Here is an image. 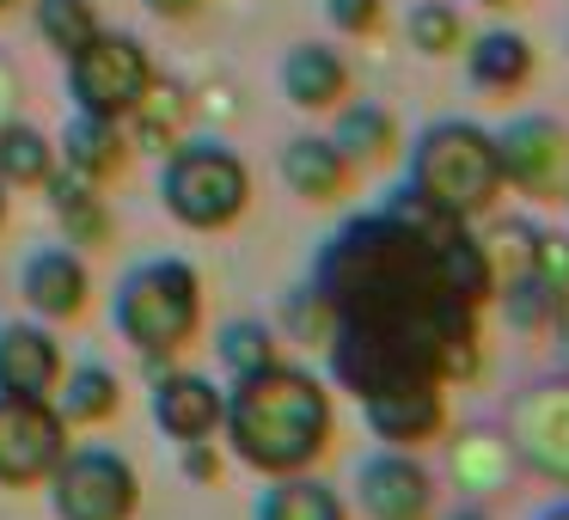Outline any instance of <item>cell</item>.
<instances>
[{
    "label": "cell",
    "mask_w": 569,
    "mask_h": 520,
    "mask_svg": "<svg viewBox=\"0 0 569 520\" xmlns=\"http://www.w3.org/2000/svg\"><path fill=\"white\" fill-rule=\"evenodd\" d=\"M466 74L483 92H520L532 80V43L520 31H483L466 50Z\"/></svg>",
    "instance_id": "44dd1931"
},
{
    "label": "cell",
    "mask_w": 569,
    "mask_h": 520,
    "mask_svg": "<svg viewBox=\"0 0 569 520\" xmlns=\"http://www.w3.org/2000/svg\"><path fill=\"white\" fill-rule=\"evenodd\" d=\"M361 417H368L373 441L417 453L422 441H435L447 429V392H380V398H361Z\"/></svg>",
    "instance_id": "9a60e30c"
},
{
    "label": "cell",
    "mask_w": 569,
    "mask_h": 520,
    "mask_svg": "<svg viewBox=\"0 0 569 520\" xmlns=\"http://www.w3.org/2000/svg\"><path fill=\"white\" fill-rule=\"evenodd\" d=\"M441 520H490V514H483V508H471V502H466V508H447Z\"/></svg>",
    "instance_id": "836d02e7"
},
{
    "label": "cell",
    "mask_w": 569,
    "mask_h": 520,
    "mask_svg": "<svg viewBox=\"0 0 569 520\" xmlns=\"http://www.w3.org/2000/svg\"><path fill=\"white\" fill-rule=\"evenodd\" d=\"M221 361H227V373H258V368H270V361H276L270 324H258V319L221 324Z\"/></svg>",
    "instance_id": "83f0119b"
},
{
    "label": "cell",
    "mask_w": 569,
    "mask_h": 520,
    "mask_svg": "<svg viewBox=\"0 0 569 520\" xmlns=\"http://www.w3.org/2000/svg\"><path fill=\"white\" fill-rule=\"evenodd\" d=\"M56 172V148L31 123H0V184H43Z\"/></svg>",
    "instance_id": "cb8c5ba5"
},
{
    "label": "cell",
    "mask_w": 569,
    "mask_h": 520,
    "mask_svg": "<svg viewBox=\"0 0 569 520\" xmlns=\"http://www.w3.org/2000/svg\"><path fill=\"white\" fill-rule=\"evenodd\" d=\"M478 7H515V0H478Z\"/></svg>",
    "instance_id": "d590c367"
},
{
    "label": "cell",
    "mask_w": 569,
    "mask_h": 520,
    "mask_svg": "<svg viewBox=\"0 0 569 520\" xmlns=\"http://www.w3.org/2000/svg\"><path fill=\"white\" fill-rule=\"evenodd\" d=\"M50 404H56V417H62L68 429H99V422L117 417V404H123V386H117L111 368H99V361H80V368H68L62 380H56Z\"/></svg>",
    "instance_id": "ac0fdd59"
},
{
    "label": "cell",
    "mask_w": 569,
    "mask_h": 520,
    "mask_svg": "<svg viewBox=\"0 0 569 520\" xmlns=\"http://www.w3.org/2000/svg\"><path fill=\"white\" fill-rule=\"evenodd\" d=\"M410 50L422 56H453L459 43H466V26H459V13L447 7V0H422V7H410Z\"/></svg>",
    "instance_id": "4316f807"
},
{
    "label": "cell",
    "mask_w": 569,
    "mask_h": 520,
    "mask_svg": "<svg viewBox=\"0 0 569 520\" xmlns=\"http://www.w3.org/2000/svg\"><path fill=\"white\" fill-rule=\"evenodd\" d=\"M111 324L136 356L166 361L197 337L202 324V276L184 258H148L117 282Z\"/></svg>",
    "instance_id": "277c9868"
},
{
    "label": "cell",
    "mask_w": 569,
    "mask_h": 520,
    "mask_svg": "<svg viewBox=\"0 0 569 520\" xmlns=\"http://www.w3.org/2000/svg\"><path fill=\"white\" fill-rule=\"evenodd\" d=\"M405 190L435 214H453V221H478L496 209L502 197V160H496V136L466 117H441L417 136L410 148V178Z\"/></svg>",
    "instance_id": "3957f363"
},
{
    "label": "cell",
    "mask_w": 569,
    "mask_h": 520,
    "mask_svg": "<svg viewBox=\"0 0 569 520\" xmlns=\"http://www.w3.org/2000/svg\"><path fill=\"white\" fill-rule=\"evenodd\" d=\"M153 87V62L129 31H99L92 43H80L68 56V92H74V111L87 117H136V104Z\"/></svg>",
    "instance_id": "8992f818"
},
{
    "label": "cell",
    "mask_w": 569,
    "mask_h": 520,
    "mask_svg": "<svg viewBox=\"0 0 569 520\" xmlns=\"http://www.w3.org/2000/svg\"><path fill=\"white\" fill-rule=\"evenodd\" d=\"M557 337H563V343H569V307H563V319H557Z\"/></svg>",
    "instance_id": "e575fe53"
},
{
    "label": "cell",
    "mask_w": 569,
    "mask_h": 520,
    "mask_svg": "<svg viewBox=\"0 0 569 520\" xmlns=\"http://www.w3.org/2000/svg\"><path fill=\"white\" fill-rule=\"evenodd\" d=\"M62 380V343L43 324H0V392L50 398Z\"/></svg>",
    "instance_id": "5bb4252c"
},
{
    "label": "cell",
    "mask_w": 569,
    "mask_h": 520,
    "mask_svg": "<svg viewBox=\"0 0 569 520\" xmlns=\"http://www.w3.org/2000/svg\"><path fill=\"white\" fill-rule=\"evenodd\" d=\"M282 92H288V104H300V111H331V104H343V92H349V62L337 50H325V43H300V50H288V62H282Z\"/></svg>",
    "instance_id": "e0dca14e"
},
{
    "label": "cell",
    "mask_w": 569,
    "mask_h": 520,
    "mask_svg": "<svg viewBox=\"0 0 569 520\" xmlns=\"http://www.w3.org/2000/svg\"><path fill=\"white\" fill-rule=\"evenodd\" d=\"M160 197L172 209V221H184L190 233H221L251 209V172L221 141H190L166 160Z\"/></svg>",
    "instance_id": "5b68a950"
},
{
    "label": "cell",
    "mask_w": 569,
    "mask_h": 520,
    "mask_svg": "<svg viewBox=\"0 0 569 520\" xmlns=\"http://www.w3.org/2000/svg\"><path fill=\"white\" fill-rule=\"evenodd\" d=\"M356 502L368 520H435V471L410 447H380L356 466Z\"/></svg>",
    "instance_id": "8fae6325"
},
{
    "label": "cell",
    "mask_w": 569,
    "mask_h": 520,
    "mask_svg": "<svg viewBox=\"0 0 569 520\" xmlns=\"http://www.w3.org/2000/svg\"><path fill=\"white\" fill-rule=\"evenodd\" d=\"M7 7H13V0H0V13H7Z\"/></svg>",
    "instance_id": "f35d334b"
},
{
    "label": "cell",
    "mask_w": 569,
    "mask_h": 520,
    "mask_svg": "<svg viewBox=\"0 0 569 520\" xmlns=\"http://www.w3.org/2000/svg\"><path fill=\"white\" fill-rule=\"evenodd\" d=\"M532 520H569V496H557V502H545Z\"/></svg>",
    "instance_id": "d6a6232c"
},
{
    "label": "cell",
    "mask_w": 569,
    "mask_h": 520,
    "mask_svg": "<svg viewBox=\"0 0 569 520\" xmlns=\"http://www.w3.org/2000/svg\"><path fill=\"white\" fill-rule=\"evenodd\" d=\"M496 160H502L508 190H520L532 202H551L569 184V129L545 111L515 117L508 129H496Z\"/></svg>",
    "instance_id": "9c48e42d"
},
{
    "label": "cell",
    "mask_w": 569,
    "mask_h": 520,
    "mask_svg": "<svg viewBox=\"0 0 569 520\" xmlns=\"http://www.w3.org/2000/svg\"><path fill=\"white\" fill-rule=\"evenodd\" d=\"M38 38L50 43L56 56H74L80 43L99 38V19H92V0H38Z\"/></svg>",
    "instance_id": "484cf974"
},
{
    "label": "cell",
    "mask_w": 569,
    "mask_h": 520,
    "mask_svg": "<svg viewBox=\"0 0 569 520\" xmlns=\"http://www.w3.org/2000/svg\"><path fill=\"white\" fill-rule=\"evenodd\" d=\"M515 239H520V263H532L569 300V239L563 233H520V227H515Z\"/></svg>",
    "instance_id": "f1b7e54d"
},
{
    "label": "cell",
    "mask_w": 569,
    "mask_h": 520,
    "mask_svg": "<svg viewBox=\"0 0 569 520\" xmlns=\"http://www.w3.org/2000/svg\"><path fill=\"white\" fill-rule=\"evenodd\" d=\"M56 153H62L68 172L92 178V184H104V178L123 172V136H117L111 117H87V111H74V123L62 129V148H56Z\"/></svg>",
    "instance_id": "ffe728a7"
},
{
    "label": "cell",
    "mask_w": 569,
    "mask_h": 520,
    "mask_svg": "<svg viewBox=\"0 0 569 520\" xmlns=\"http://www.w3.org/2000/svg\"><path fill=\"white\" fill-rule=\"evenodd\" d=\"M43 190H50L56 221L68 227V246H87V251L111 246V202L99 197V184H92V178H80V172H68V166H56V172L43 178Z\"/></svg>",
    "instance_id": "2e32d148"
},
{
    "label": "cell",
    "mask_w": 569,
    "mask_h": 520,
    "mask_svg": "<svg viewBox=\"0 0 569 520\" xmlns=\"http://www.w3.org/2000/svg\"><path fill=\"white\" fill-rule=\"evenodd\" d=\"M563 209H569V184H563Z\"/></svg>",
    "instance_id": "74e56055"
},
{
    "label": "cell",
    "mask_w": 569,
    "mask_h": 520,
    "mask_svg": "<svg viewBox=\"0 0 569 520\" xmlns=\"http://www.w3.org/2000/svg\"><path fill=\"white\" fill-rule=\"evenodd\" d=\"M68 453V422L50 398L0 392V490H31Z\"/></svg>",
    "instance_id": "ba28073f"
},
{
    "label": "cell",
    "mask_w": 569,
    "mask_h": 520,
    "mask_svg": "<svg viewBox=\"0 0 569 520\" xmlns=\"http://www.w3.org/2000/svg\"><path fill=\"white\" fill-rule=\"evenodd\" d=\"M258 520H349V508L325 478L288 471V478H276L270 490L258 496Z\"/></svg>",
    "instance_id": "603a6c76"
},
{
    "label": "cell",
    "mask_w": 569,
    "mask_h": 520,
    "mask_svg": "<svg viewBox=\"0 0 569 520\" xmlns=\"http://www.w3.org/2000/svg\"><path fill=\"white\" fill-rule=\"evenodd\" d=\"M148 7H153L160 19H190V13L202 7V0H148Z\"/></svg>",
    "instance_id": "1f68e13d"
},
{
    "label": "cell",
    "mask_w": 569,
    "mask_h": 520,
    "mask_svg": "<svg viewBox=\"0 0 569 520\" xmlns=\"http://www.w3.org/2000/svg\"><path fill=\"white\" fill-rule=\"evenodd\" d=\"M56 520H136L141 478L117 447H68L50 478Z\"/></svg>",
    "instance_id": "52a82bcc"
},
{
    "label": "cell",
    "mask_w": 569,
    "mask_h": 520,
    "mask_svg": "<svg viewBox=\"0 0 569 520\" xmlns=\"http://www.w3.org/2000/svg\"><path fill=\"white\" fill-rule=\"evenodd\" d=\"M325 356L349 398L447 392L483 368V307L496 300V258L471 221L422 209L398 190L325 239L312 263Z\"/></svg>",
    "instance_id": "6da1fadb"
},
{
    "label": "cell",
    "mask_w": 569,
    "mask_h": 520,
    "mask_svg": "<svg viewBox=\"0 0 569 520\" xmlns=\"http://www.w3.org/2000/svg\"><path fill=\"white\" fill-rule=\"evenodd\" d=\"M184 478L190 483H214V478H221V453H214V441H184Z\"/></svg>",
    "instance_id": "4dcf8cb0"
},
{
    "label": "cell",
    "mask_w": 569,
    "mask_h": 520,
    "mask_svg": "<svg viewBox=\"0 0 569 520\" xmlns=\"http://www.w3.org/2000/svg\"><path fill=\"white\" fill-rule=\"evenodd\" d=\"M0 190H7V184H0ZM0 221H7V197H0Z\"/></svg>",
    "instance_id": "8d00e7d4"
},
{
    "label": "cell",
    "mask_w": 569,
    "mask_h": 520,
    "mask_svg": "<svg viewBox=\"0 0 569 520\" xmlns=\"http://www.w3.org/2000/svg\"><path fill=\"white\" fill-rule=\"evenodd\" d=\"M221 429L239 466L263 471V478L312 471L331 447V392L307 368L270 361L258 373H233L221 398Z\"/></svg>",
    "instance_id": "7a4b0ae2"
},
{
    "label": "cell",
    "mask_w": 569,
    "mask_h": 520,
    "mask_svg": "<svg viewBox=\"0 0 569 520\" xmlns=\"http://www.w3.org/2000/svg\"><path fill=\"white\" fill-rule=\"evenodd\" d=\"M392 141H398V129H392V117H386L380 104H349V111L337 117L331 148L356 166V160H386V153H392Z\"/></svg>",
    "instance_id": "d4e9b609"
},
{
    "label": "cell",
    "mask_w": 569,
    "mask_h": 520,
    "mask_svg": "<svg viewBox=\"0 0 569 520\" xmlns=\"http://www.w3.org/2000/svg\"><path fill=\"white\" fill-rule=\"evenodd\" d=\"M496 307H502V319L515 324V331H551V324L563 319L569 300L557 294V288L545 282L532 263H515V270H508V282H496Z\"/></svg>",
    "instance_id": "7402d4cb"
},
{
    "label": "cell",
    "mask_w": 569,
    "mask_h": 520,
    "mask_svg": "<svg viewBox=\"0 0 569 520\" xmlns=\"http://www.w3.org/2000/svg\"><path fill=\"white\" fill-rule=\"evenodd\" d=\"M19 294H26V307L38 312V319H80V312H87V294H92V276L68 246H43V251H31L26 270H19Z\"/></svg>",
    "instance_id": "7c38bea8"
},
{
    "label": "cell",
    "mask_w": 569,
    "mask_h": 520,
    "mask_svg": "<svg viewBox=\"0 0 569 520\" xmlns=\"http://www.w3.org/2000/svg\"><path fill=\"white\" fill-rule=\"evenodd\" d=\"M221 398L227 392L214 380H202V373H172V368L153 373V422H160L178 447L209 441V434L221 429Z\"/></svg>",
    "instance_id": "4fadbf2b"
},
{
    "label": "cell",
    "mask_w": 569,
    "mask_h": 520,
    "mask_svg": "<svg viewBox=\"0 0 569 520\" xmlns=\"http://www.w3.org/2000/svg\"><path fill=\"white\" fill-rule=\"evenodd\" d=\"M508 447L545 483L569 490V380H551L539 392L515 398V410H508Z\"/></svg>",
    "instance_id": "30bf717a"
},
{
    "label": "cell",
    "mask_w": 569,
    "mask_h": 520,
    "mask_svg": "<svg viewBox=\"0 0 569 520\" xmlns=\"http://www.w3.org/2000/svg\"><path fill=\"white\" fill-rule=\"evenodd\" d=\"M349 172H356V166L319 136H300L282 148V178H288V190L307 197V202H337L349 190Z\"/></svg>",
    "instance_id": "d6986e66"
},
{
    "label": "cell",
    "mask_w": 569,
    "mask_h": 520,
    "mask_svg": "<svg viewBox=\"0 0 569 520\" xmlns=\"http://www.w3.org/2000/svg\"><path fill=\"white\" fill-rule=\"evenodd\" d=\"M380 0H325V19H331L343 38H368V31H380Z\"/></svg>",
    "instance_id": "f546056e"
}]
</instances>
